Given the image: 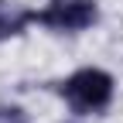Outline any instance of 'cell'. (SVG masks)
<instances>
[{"instance_id": "obj_4", "label": "cell", "mask_w": 123, "mask_h": 123, "mask_svg": "<svg viewBox=\"0 0 123 123\" xmlns=\"http://www.w3.org/2000/svg\"><path fill=\"white\" fill-rule=\"evenodd\" d=\"M0 123H31V116L17 103H0Z\"/></svg>"}, {"instance_id": "obj_1", "label": "cell", "mask_w": 123, "mask_h": 123, "mask_svg": "<svg viewBox=\"0 0 123 123\" xmlns=\"http://www.w3.org/2000/svg\"><path fill=\"white\" fill-rule=\"evenodd\" d=\"M55 92L79 116H96V113H106L113 103V92H116V82L106 68H96V65H86V68H75L68 79L55 82Z\"/></svg>"}, {"instance_id": "obj_2", "label": "cell", "mask_w": 123, "mask_h": 123, "mask_svg": "<svg viewBox=\"0 0 123 123\" xmlns=\"http://www.w3.org/2000/svg\"><path fill=\"white\" fill-rule=\"evenodd\" d=\"M99 21L96 0H48L41 10H31V24L55 34H79Z\"/></svg>"}, {"instance_id": "obj_3", "label": "cell", "mask_w": 123, "mask_h": 123, "mask_svg": "<svg viewBox=\"0 0 123 123\" xmlns=\"http://www.w3.org/2000/svg\"><path fill=\"white\" fill-rule=\"evenodd\" d=\"M27 24H31V10H24V7H17V4H10V0H0V41L24 34Z\"/></svg>"}]
</instances>
